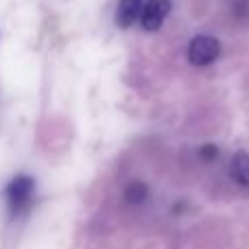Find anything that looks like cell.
I'll list each match as a JSON object with an SVG mask.
<instances>
[{"mask_svg": "<svg viewBox=\"0 0 249 249\" xmlns=\"http://www.w3.org/2000/svg\"><path fill=\"white\" fill-rule=\"evenodd\" d=\"M199 155H201L203 160H208V162H210V160H216V158H219V149H216L214 144H206V146H201Z\"/></svg>", "mask_w": 249, "mask_h": 249, "instance_id": "cell-7", "label": "cell"}, {"mask_svg": "<svg viewBox=\"0 0 249 249\" xmlns=\"http://www.w3.org/2000/svg\"><path fill=\"white\" fill-rule=\"evenodd\" d=\"M33 190H35V181H33V177H29V175H18L16 179L9 181L4 195H7L9 212H11L13 216L20 214L22 210L29 208L31 197H33Z\"/></svg>", "mask_w": 249, "mask_h": 249, "instance_id": "cell-2", "label": "cell"}, {"mask_svg": "<svg viewBox=\"0 0 249 249\" xmlns=\"http://www.w3.org/2000/svg\"><path fill=\"white\" fill-rule=\"evenodd\" d=\"M221 55V42L212 35H197L188 44V64L195 68L210 66Z\"/></svg>", "mask_w": 249, "mask_h": 249, "instance_id": "cell-1", "label": "cell"}, {"mask_svg": "<svg viewBox=\"0 0 249 249\" xmlns=\"http://www.w3.org/2000/svg\"><path fill=\"white\" fill-rule=\"evenodd\" d=\"M232 177L238 186L249 188V153L238 151L232 160Z\"/></svg>", "mask_w": 249, "mask_h": 249, "instance_id": "cell-5", "label": "cell"}, {"mask_svg": "<svg viewBox=\"0 0 249 249\" xmlns=\"http://www.w3.org/2000/svg\"><path fill=\"white\" fill-rule=\"evenodd\" d=\"M171 7H173L171 0H146V4L142 7L140 13V26L146 33H155L168 18Z\"/></svg>", "mask_w": 249, "mask_h": 249, "instance_id": "cell-3", "label": "cell"}, {"mask_svg": "<svg viewBox=\"0 0 249 249\" xmlns=\"http://www.w3.org/2000/svg\"><path fill=\"white\" fill-rule=\"evenodd\" d=\"M142 0H121L116 7V24L121 29H129L142 13Z\"/></svg>", "mask_w": 249, "mask_h": 249, "instance_id": "cell-4", "label": "cell"}, {"mask_svg": "<svg viewBox=\"0 0 249 249\" xmlns=\"http://www.w3.org/2000/svg\"><path fill=\"white\" fill-rule=\"evenodd\" d=\"M146 197H149V188H146L144 184H140V181H133V184H129L127 188H124V199H127L131 206L144 203Z\"/></svg>", "mask_w": 249, "mask_h": 249, "instance_id": "cell-6", "label": "cell"}]
</instances>
